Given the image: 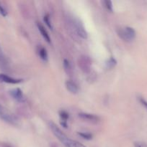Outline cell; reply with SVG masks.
Returning a JSON list of instances; mask_svg holds the SVG:
<instances>
[{
    "instance_id": "obj_4",
    "label": "cell",
    "mask_w": 147,
    "mask_h": 147,
    "mask_svg": "<svg viewBox=\"0 0 147 147\" xmlns=\"http://www.w3.org/2000/svg\"><path fill=\"white\" fill-rule=\"evenodd\" d=\"M78 65L84 73H89L91 71L92 60L88 56L82 55L78 59Z\"/></svg>"
},
{
    "instance_id": "obj_23",
    "label": "cell",
    "mask_w": 147,
    "mask_h": 147,
    "mask_svg": "<svg viewBox=\"0 0 147 147\" xmlns=\"http://www.w3.org/2000/svg\"><path fill=\"white\" fill-rule=\"evenodd\" d=\"M60 124L61 125V126H63V127L64 128V129H67V128H68V123H67V122L61 121H60Z\"/></svg>"
},
{
    "instance_id": "obj_11",
    "label": "cell",
    "mask_w": 147,
    "mask_h": 147,
    "mask_svg": "<svg viewBox=\"0 0 147 147\" xmlns=\"http://www.w3.org/2000/svg\"><path fill=\"white\" fill-rule=\"evenodd\" d=\"M37 54H38L40 59L43 60V61H48V56L47 50H46V49L44 47H43L41 45H39L37 47Z\"/></svg>"
},
{
    "instance_id": "obj_9",
    "label": "cell",
    "mask_w": 147,
    "mask_h": 147,
    "mask_svg": "<svg viewBox=\"0 0 147 147\" xmlns=\"http://www.w3.org/2000/svg\"><path fill=\"white\" fill-rule=\"evenodd\" d=\"M37 29H38V30L40 31L41 35L43 36V38L45 39V40H46L48 43H50V42L51 41H50V35L48 34V32H47L46 29L45 28L44 26H43L41 23L37 22Z\"/></svg>"
},
{
    "instance_id": "obj_3",
    "label": "cell",
    "mask_w": 147,
    "mask_h": 147,
    "mask_svg": "<svg viewBox=\"0 0 147 147\" xmlns=\"http://www.w3.org/2000/svg\"><path fill=\"white\" fill-rule=\"evenodd\" d=\"M119 37L125 42H131L135 38L136 33L133 28L130 27H125L122 29H120L118 32Z\"/></svg>"
},
{
    "instance_id": "obj_10",
    "label": "cell",
    "mask_w": 147,
    "mask_h": 147,
    "mask_svg": "<svg viewBox=\"0 0 147 147\" xmlns=\"http://www.w3.org/2000/svg\"><path fill=\"white\" fill-rule=\"evenodd\" d=\"M66 88L72 94H76L79 92V88H78L77 85L75 83H74L71 80H67L66 82Z\"/></svg>"
},
{
    "instance_id": "obj_7",
    "label": "cell",
    "mask_w": 147,
    "mask_h": 147,
    "mask_svg": "<svg viewBox=\"0 0 147 147\" xmlns=\"http://www.w3.org/2000/svg\"><path fill=\"white\" fill-rule=\"evenodd\" d=\"M22 79L14 78L12 77L4 74V73H0V83H9V84H18L22 82Z\"/></svg>"
},
{
    "instance_id": "obj_12",
    "label": "cell",
    "mask_w": 147,
    "mask_h": 147,
    "mask_svg": "<svg viewBox=\"0 0 147 147\" xmlns=\"http://www.w3.org/2000/svg\"><path fill=\"white\" fill-rule=\"evenodd\" d=\"M63 68H64L65 72L66 73V74L69 75V76H71L72 73H73V70H72L71 65L70 62L69 61L66 59H64L63 60Z\"/></svg>"
},
{
    "instance_id": "obj_1",
    "label": "cell",
    "mask_w": 147,
    "mask_h": 147,
    "mask_svg": "<svg viewBox=\"0 0 147 147\" xmlns=\"http://www.w3.org/2000/svg\"><path fill=\"white\" fill-rule=\"evenodd\" d=\"M49 126L51 130L52 133L60 141L61 143L66 147H86L84 146L82 144L76 142L75 140H72L70 138L68 137L66 134L63 133L61 130L59 128V126L53 123V121H50L49 123Z\"/></svg>"
},
{
    "instance_id": "obj_21",
    "label": "cell",
    "mask_w": 147,
    "mask_h": 147,
    "mask_svg": "<svg viewBox=\"0 0 147 147\" xmlns=\"http://www.w3.org/2000/svg\"><path fill=\"white\" fill-rule=\"evenodd\" d=\"M134 146L135 147H147L146 144H144L143 143H140V142H135L134 144Z\"/></svg>"
},
{
    "instance_id": "obj_14",
    "label": "cell",
    "mask_w": 147,
    "mask_h": 147,
    "mask_svg": "<svg viewBox=\"0 0 147 147\" xmlns=\"http://www.w3.org/2000/svg\"><path fill=\"white\" fill-rule=\"evenodd\" d=\"M117 65V61L113 57H110L109 60L107 61L106 66L108 69H112Z\"/></svg>"
},
{
    "instance_id": "obj_17",
    "label": "cell",
    "mask_w": 147,
    "mask_h": 147,
    "mask_svg": "<svg viewBox=\"0 0 147 147\" xmlns=\"http://www.w3.org/2000/svg\"><path fill=\"white\" fill-rule=\"evenodd\" d=\"M102 3H103L105 7L108 10V11H110V12H112V11H113L112 1H110V0H105V1H103V2Z\"/></svg>"
},
{
    "instance_id": "obj_5",
    "label": "cell",
    "mask_w": 147,
    "mask_h": 147,
    "mask_svg": "<svg viewBox=\"0 0 147 147\" xmlns=\"http://www.w3.org/2000/svg\"><path fill=\"white\" fill-rule=\"evenodd\" d=\"M10 96L12 97L14 100L16 101L19 102V103H24L26 101V98L24 97V94H23L22 91L20 90V88H14L10 91Z\"/></svg>"
},
{
    "instance_id": "obj_13",
    "label": "cell",
    "mask_w": 147,
    "mask_h": 147,
    "mask_svg": "<svg viewBox=\"0 0 147 147\" xmlns=\"http://www.w3.org/2000/svg\"><path fill=\"white\" fill-rule=\"evenodd\" d=\"M0 67L4 69L7 67V59H6L5 56H4V53H3L2 49L1 48V46H0Z\"/></svg>"
},
{
    "instance_id": "obj_22",
    "label": "cell",
    "mask_w": 147,
    "mask_h": 147,
    "mask_svg": "<svg viewBox=\"0 0 147 147\" xmlns=\"http://www.w3.org/2000/svg\"><path fill=\"white\" fill-rule=\"evenodd\" d=\"M0 147H12V146L6 142H0Z\"/></svg>"
},
{
    "instance_id": "obj_8",
    "label": "cell",
    "mask_w": 147,
    "mask_h": 147,
    "mask_svg": "<svg viewBox=\"0 0 147 147\" xmlns=\"http://www.w3.org/2000/svg\"><path fill=\"white\" fill-rule=\"evenodd\" d=\"M74 25L75 30H76V32L77 33L78 35L82 39H86L87 38V32L85 30L84 27L82 25V23L79 22V21L74 22Z\"/></svg>"
},
{
    "instance_id": "obj_20",
    "label": "cell",
    "mask_w": 147,
    "mask_h": 147,
    "mask_svg": "<svg viewBox=\"0 0 147 147\" xmlns=\"http://www.w3.org/2000/svg\"><path fill=\"white\" fill-rule=\"evenodd\" d=\"M138 101H139V103H141L143 106H144V109H146L147 110V100H145V99H144L143 97H141V96H139V97L138 98Z\"/></svg>"
},
{
    "instance_id": "obj_6",
    "label": "cell",
    "mask_w": 147,
    "mask_h": 147,
    "mask_svg": "<svg viewBox=\"0 0 147 147\" xmlns=\"http://www.w3.org/2000/svg\"><path fill=\"white\" fill-rule=\"evenodd\" d=\"M79 117L82 120H84L86 121H89L90 123H96L99 121V117L97 115L92 114V113H79L78 114Z\"/></svg>"
},
{
    "instance_id": "obj_24",
    "label": "cell",
    "mask_w": 147,
    "mask_h": 147,
    "mask_svg": "<svg viewBox=\"0 0 147 147\" xmlns=\"http://www.w3.org/2000/svg\"><path fill=\"white\" fill-rule=\"evenodd\" d=\"M50 147H61V146H59V145L56 143H51L50 144Z\"/></svg>"
},
{
    "instance_id": "obj_19",
    "label": "cell",
    "mask_w": 147,
    "mask_h": 147,
    "mask_svg": "<svg viewBox=\"0 0 147 147\" xmlns=\"http://www.w3.org/2000/svg\"><path fill=\"white\" fill-rule=\"evenodd\" d=\"M78 134L79 135V136H81L82 138H83V139H86V140H91V139H92V135L90 133H85V132H79L78 133Z\"/></svg>"
},
{
    "instance_id": "obj_15",
    "label": "cell",
    "mask_w": 147,
    "mask_h": 147,
    "mask_svg": "<svg viewBox=\"0 0 147 147\" xmlns=\"http://www.w3.org/2000/svg\"><path fill=\"white\" fill-rule=\"evenodd\" d=\"M59 116H60L61 121L67 122V121L69 120V115L66 111H59Z\"/></svg>"
},
{
    "instance_id": "obj_2",
    "label": "cell",
    "mask_w": 147,
    "mask_h": 147,
    "mask_svg": "<svg viewBox=\"0 0 147 147\" xmlns=\"http://www.w3.org/2000/svg\"><path fill=\"white\" fill-rule=\"evenodd\" d=\"M0 119L3 121L14 126H17L19 123L18 119L1 104H0Z\"/></svg>"
},
{
    "instance_id": "obj_18",
    "label": "cell",
    "mask_w": 147,
    "mask_h": 147,
    "mask_svg": "<svg viewBox=\"0 0 147 147\" xmlns=\"http://www.w3.org/2000/svg\"><path fill=\"white\" fill-rule=\"evenodd\" d=\"M0 15L2 16V17H6L8 15V11L7 9H6V7H4V4L0 1Z\"/></svg>"
},
{
    "instance_id": "obj_16",
    "label": "cell",
    "mask_w": 147,
    "mask_h": 147,
    "mask_svg": "<svg viewBox=\"0 0 147 147\" xmlns=\"http://www.w3.org/2000/svg\"><path fill=\"white\" fill-rule=\"evenodd\" d=\"M43 20H44V22L46 23V24L47 25V27H48L50 30H53V25H52L51 21H50V16H49L48 14H46V15L43 17Z\"/></svg>"
}]
</instances>
